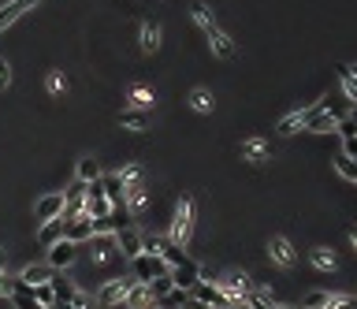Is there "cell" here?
I'll return each mask as SVG.
<instances>
[{"label":"cell","mask_w":357,"mask_h":309,"mask_svg":"<svg viewBox=\"0 0 357 309\" xmlns=\"http://www.w3.org/2000/svg\"><path fill=\"white\" fill-rule=\"evenodd\" d=\"M190 231H194V198H179L175 213H171V227H168V242L171 246H186Z\"/></svg>","instance_id":"cell-1"},{"label":"cell","mask_w":357,"mask_h":309,"mask_svg":"<svg viewBox=\"0 0 357 309\" xmlns=\"http://www.w3.org/2000/svg\"><path fill=\"white\" fill-rule=\"evenodd\" d=\"M131 272H134V279H138V284H153V279H160V276H171V265L164 257L138 253V257L131 261Z\"/></svg>","instance_id":"cell-2"},{"label":"cell","mask_w":357,"mask_h":309,"mask_svg":"<svg viewBox=\"0 0 357 309\" xmlns=\"http://www.w3.org/2000/svg\"><path fill=\"white\" fill-rule=\"evenodd\" d=\"M131 284H134V276H112V279H105L100 284V290H97V302L100 306H123V298H127V290H131Z\"/></svg>","instance_id":"cell-3"},{"label":"cell","mask_w":357,"mask_h":309,"mask_svg":"<svg viewBox=\"0 0 357 309\" xmlns=\"http://www.w3.org/2000/svg\"><path fill=\"white\" fill-rule=\"evenodd\" d=\"M82 213H86V183L71 179L67 190H63V220H75Z\"/></svg>","instance_id":"cell-4"},{"label":"cell","mask_w":357,"mask_h":309,"mask_svg":"<svg viewBox=\"0 0 357 309\" xmlns=\"http://www.w3.org/2000/svg\"><path fill=\"white\" fill-rule=\"evenodd\" d=\"M213 284L224 290L231 302H242V298H250V276H246V272H227V276L213 279Z\"/></svg>","instance_id":"cell-5"},{"label":"cell","mask_w":357,"mask_h":309,"mask_svg":"<svg viewBox=\"0 0 357 309\" xmlns=\"http://www.w3.org/2000/svg\"><path fill=\"white\" fill-rule=\"evenodd\" d=\"M190 298H194L197 306H208V309H231V298H227L216 284H205V279L190 290Z\"/></svg>","instance_id":"cell-6"},{"label":"cell","mask_w":357,"mask_h":309,"mask_svg":"<svg viewBox=\"0 0 357 309\" xmlns=\"http://www.w3.org/2000/svg\"><path fill=\"white\" fill-rule=\"evenodd\" d=\"M268 261H272L276 268H294V265H298V250L290 246L283 235H276V239L268 242Z\"/></svg>","instance_id":"cell-7"},{"label":"cell","mask_w":357,"mask_h":309,"mask_svg":"<svg viewBox=\"0 0 357 309\" xmlns=\"http://www.w3.org/2000/svg\"><path fill=\"white\" fill-rule=\"evenodd\" d=\"M171 284H175V287H182V290H194V287L201 284V265H197L194 257H186L182 265H175V268H171Z\"/></svg>","instance_id":"cell-8"},{"label":"cell","mask_w":357,"mask_h":309,"mask_svg":"<svg viewBox=\"0 0 357 309\" xmlns=\"http://www.w3.org/2000/svg\"><path fill=\"white\" fill-rule=\"evenodd\" d=\"M75 257H78V246H75V242H67V239H60L56 246H49V265L56 272L71 268V265H75Z\"/></svg>","instance_id":"cell-9"},{"label":"cell","mask_w":357,"mask_h":309,"mask_svg":"<svg viewBox=\"0 0 357 309\" xmlns=\"http://www.w3.org/2000/svg\"><path fill=\"white\" fill-rule=\"evenodd\" d=\"M149 306H157V295H153V287L134 279L131 290H127V298H123V309H149Z\"/></svg>","instance_id":"cell-10"},{"label":"cell","mask_w":357,"mask_h":309,"mask_svg":"<svg viewBox=\"0 0 357 309\" xmlns=\"http://www.w3.org/2000/svg\"><path fill=\"white\" fill-rule=\"evenodd\" d=\"M52 290H56V302H63V306H75L78 298H82V290L75 287V279L71 276H63V272H52Z\"/></svg>","instance_id":"cell-11"},{"label":"cell","mask_w":357,"mask_h":309,"mask_svg":"<svg viewBox=\"0 0 357 309\" xmlns=\"http://www.w3.org/2000/svg\"><path fill=\"white\" fill-rule=\"evenodd\" d=\"M63 239L75 242V246H82V242L94 239V224H89V216L82 213V216H75V220H67V227H63Z\"/></svg>","instance_id":"cell-12"},{"label":"cell","mask_w":357,"mask_h":309,"mask_svg":"<svg viewBox=\"0 0 357 309\" xmlns=\"http://www.w3.org/2000/svg\"><path fill=\"white\" fill-rule=\"evenodd\" d=\"M116 250L123 253L127 261H134L142 253V235L134 231V227H123V231H116Z\"/></svg>","instance_id":"cell-13"},{"label":"cell","mask_w":357,"mask_h":309,"mask_svg":"<svg viewBox=\"0 0 357 309\" xmlns=\"http://www.w3.org/2000/svg\"><path fill=\"white\" fill-rule=\"evenodd\" d=\"M34 216H38L41 224L63 216V194H45V198H38V205H34Z\"/></svg>","instance_id":"cell-14"},{"label":"cell","mask_w":357,"mask_h":309,"mask_svg":"<svg viewBox=\"0 0 357 309\" xmlns=\"http://www.w3.org/2000/svg\"><path fill=\"white\" fill-rule=\"evenodd\" d=\"M242 160H250V164H264V160H272V145L264 138H246L242 142Z\"/></svg>","instance_id":"cell-15"},{"label":"cell","mask_w":357,"mask_h":309,"mask_svg":"<svg viewBox=\"0 0 357 309\" xmlns=\"http://www.w3.org/2000/svg\"><path fill=\"white\" fill-rule=\"evenodd\" d=\"M63 227H67V220H63V216H56V220H45V224H41V231H38V242H41L45 250L56 246V242L63 239Z\"/></svg>","instance_id":"cell-16"},{"label":"cell","mask_w":357,"mask_h":309,"mask_svg":"<svg viewBox=\"0 0 357 309\" xmlns=\"http://www.w3.org/2000/svg\"><path fill=\"white\" fill-rule=\"evenodd\" d=\"M89 253H94V261H108V257H116V235H94L89 239Z\"/></svg>","instance_id":"cell-17"},{"label":"cell","mask_w":357,"mask_h":309,"mask_svg":"<svg viewBox=\"0 0 357 309\" xmlns=\"http://www.w3.org/2000/svg\"><path fill=\"white\" fill-rule=\"evenodd\" d=\"M52 272H56V268H52L49 261H45V265H26V268H23V276H19V284H26V287L49 284V279H52Z\"/></svg>","instance_id":"cell-18"},{"label":"cell","mask_w":357,"mask_h":309,"mask_svg":"<svg viewBox=\"0 0 357 309\" xmlns=\"http://www.w3.org/2000/svg\"><path fill=\"white\" fill-rule=\"evenodd\" d=\"M309 265H313L316 272H335L338 261H335V253L327 246H313V250H309Z\"/></svg>","instance_id":"cell-19"},{"label":"cell","mask_w":357,"mask_h":309,"mask_svg":"<svg viewBox=\"0 0 357 309\" xmlns=\"http://www.w3.org/2000/svg\"><path fill=\"white\" fill-rule=\"evenodd\" d=\"M309 112H313V105H305V108H298V112L283 116V120H279V134H294L298 127H301V131H305V120H309Z\"/></svg>","instance_id":"cell-20"},{"label":"cell","mask_w":357,"mask_h":309,"mask_svg":"<svg viewBox=\"0 0 357 309\" xmlns=\"http://www.w3.org/2000/svg\"><path fill=\"white\" fill-rule=\"evenodd\" d=\"M123 202L131 209V216H142L145 205H149V198H145V187H127L123 190Z\"/></svg>","instance_id":"cell-21"},{"label":"cell","mask_w":357,"mask_h":309,"mask_svg":"<svg viewBox=\"0 0 357 309\" xmlns=\"http://www.w3.org/2000/svg\"><path fill=\"white\" fill-rule=\"evenodd\" d=\"M208 45H213V52H216V56H224V60H231V56H235V41L227 38V34L219 30V26H216L213 34H208Z\"/></svg>","instance_id":"cell-22"},{"label":"cell","mask_w":357,"mask_h":309,"mask_svg":"<svg viewBox=\"0 0 357 309\" xmlns=\"http://www.w3.org/2000/svg\"><path fill=\"white\" fill-rule=\"evenodd\" d=\"M75 179H78V183H97V179H100V164H97V160L94 157H82L78 160V168H75Z\"/></svg>","instance_id":"cell-23"},{"label":"cell","mask_w":357,"mask_h":309,"mask_svg":"<svg viewBox=\"0 0 357 309\" xmlns=\"http://www.w3.org/2000/svg\"><path fill=\"white\" fill-rule=\"evenodd\" d=\"M100 183H105V194H108V202H112V209L116 205H127L123 202V179H119V175H100Z\"/></svg>","instance_id":"cell-24"},{"label":"cell","mask_w":357,"mask_h":309,"mask_svg":"<svg viewBox=\"0 0 357 309\" xmlns=\"http://www.w3.org/2000/svg\"><path fill=\"white\" fill-rule=\"evenodd\" d=\"M332 295L335 290H309V295H301L298 309H324L327 302H332Z\"/></svg>","instance_id":"cell-25"},{"label":"cell","mask_w":357,"mask_h":309,"mask_svg":"<svg viewBox=\"0 0 357 309\" xmlns=\"http://www.w3.org/2000/svg\"><path fill=\"white\" fill-rule=\"evenodd\" d=\"M131 108L134 112H149L153 108V89L149 86H134L131 89Z\"/></svg>","instance_id":"cell-26"},{"label":"cell","mask_w":357,"mask_h":309,"mask_svg":"<svg viewBox=\"0 0 357 309\" xmlns=\"http://www.w3.org/2000/svg\"><path fill=\"white\" fill-rule=\"evenodd\" d=\"M142 49L145 52H157L160 49V26L157 23H142Z\"/></svg>","instance_id":"cell-27"},{"label":"cell","mask_w":357,"mask_h":309,"mask_svg":"<svg viewBox=\"0 0 357 309\" xmlns=\"http://www.w3.org/2000/svg\"><path fill=\"white\" fill-rule=\"evenodd\" d=\"M332 168H335L343 179H350V183H357V160H350L346 153H338V157L332 160Z\"/></svg>","instance_id":"cell-28"},{"label":"cell","mask_w":357,"mask_h":309,"mask_svg":"<svg viewBox=\"0 0 357 309\" xmlns=\"http://www.w3.org/2000/svg\"><path fill=\"white\" fill-rule=\"evenodd\" d=\"M190 108H194V112H213L216 101H213L208 89H194V94H190Z\"/></svg>","instance_id":"cell-29"},{"label":"cell","mask_w":357,"mask_h":309,"mask_svg":"<svg viewBox=\"0 0 357 309\" xmlns=\"http://www.w3.org/2000/svg\"><path fill=\"white\" fill-rule=\"evenodd\" d=\"M164 250H168V239H160V235H142V253H149V257H160Z\"/></svg>","instance_id":"cell-30"},{"label":"cell","mask_w":357,"mask_h":309,"mask_svg":"<svg viewBox=\"0 0 357 309\" xmlns=\"http://www.w3.org/2000/svg\"><path fill=\"white\" fill-rule=\"evenodd\" d=\"M338 86H343L346 101H354V105H357V78L350 75V67H338Z\"/></svg>","instance_id":"cell-31"},{"label":"cell","mask_w":357,"mask_h":309,"mask_svg":"<svg viewBox=\"0 0 357 309\" xmlns=\"http://www.w3.org/2000/svg\"><path fill=\"white\" fill-rule=\"evenodd\" d=\"M116 175L123 179V187H142V164H134V160H131V164H123Z\"/></svg>","instance_id":"cell-32"},{"label":"cell","mask_w":357,"mask_h":309,"mask_svg":"<svg viewBox=\"0 0 357 309\" xmlns=\"http://www.w3.org/2000/svg\"><path fill=\"white\" fill-rule=\"evenodd\" d=\"M34 290V302L45 306V309H52L56 306V290H52V284H38V287H30Z\"/></svg>","instance_id":"cell-33"},{"label":"cell","mask_w":357,"mask_h":309,"mask_svg":"<svg viewBox=\"0 0 357 309\" xmlns=\"http://www.w3.org/2000/svg\"><path fill=\"white\" fill-rule=\"evenodd\" d=\"M194 23L201 26V30H205V38L216 30V19H213V12H208L205 4H194Z\"/></svg>","instance_id":"cell-34"},{"label":"cell","mask_w":357,"mask_h":309,"mask_svg":"<svg viewBox=\"0 0 357 309\" xmlns=\"http://www.w3.org/2000/svg\"><path fill=\"white\" fill-rule=\"evenodd\" d=\"M145 123H149V120H145V112H134V108L119 116V127H127V131H145Z\"/></svg>","instance_id":"cell-35"},{"label":"cell","mask_w":357,"mask_h":309,"mask_svg":"<svg viewBox=\"0 0 357 309\" xmlns=\"http://www.w3.org/2000/svg\"><path fill=\"white\" fill-rule=\"evenodd\" d=\"M160 257H164V261H168V265H171V268H175V265H182V261H186V257H190V253H186V250H182V246H171V242H168V250H164V253H160Z\"/></svg>","instance_id":"cell-36"},{"label":"cell","mask_w":357,"mask_h":309,"mask_svg":"<svg viewBox=\"0 0 357 309\" xmlns=\"http://www.w3.org/2000/svg\"><path fill=\"white\" fill-rule=\"evenodd\" d=\"M149 287H153V295H157V298H164V295H168V290L175 287V284H171V276H160V279H153Z\"/></svg>","instance_id":"cell-37"},{"label":"cell","mask_w":357,"mask_h":309,"mask_svg":"<svg viewBox=\"0 0 357 309\" xmlns=\"http://www.w3.org/2000/svg\"><path fill=\"white\" fill-rule=\"evenodd\" d=\"M63 89H67V78H63L60 71H52L49 75V94H63Z\"/></svg>","instance_id":"cell-38"},{"label":"cell","mask_w":357,"mask_h":309,"mask_svg":"<svg viewBox=\"0 0 357 309\" xmlns=\"http://www.w3.org/2000/svg\"><path fill=\"white\" fill-rule=\"evenodd\" d=\"M15 287H19V279H8L4 272H0V298H12Z\"/></svg>","instance_id":"cell-39"},{"label":"cell","mask_w":357,"mask_h":309,"mask_svg":"<svg viewBox=\"0 0 357 309\" xmlns=\"http://www.w3.org/2000/svg\"><path fill=\"white\" fill-rule=\"evenodd\" d=\"M343 153L350 160H357V134H354V138H343Z\"/></svg>","instance_id":"cell-40"},{"label":"cell","mask_w":357,"mask_h":309,"mask_svg":"<svg viewBox=\"0 0 357 309\" xmlns=\"http://www.w3.org/2000/svg\"><path fill=\"white\" fill-rule=\"evenodd\" d=\"M12 83V67H8V60H0V89Z\"/></svg>","instance_id":"cell-41"},{"label":"cell","mask_w":357,"mask_h":309,"mask_svg":"<svg viewBox=\"0 0 357 309\" xmlns=\"http://www.w3.org/2000/svg\"><path fill=\"white\" fill-rule=\"evenodd\" d=\"M350 246H354V253H357V227H350Z\"/></svg>","instance_id":"cell-42"},{"label":"cell","mask_w":357,"mask_h":309,"mask_svg":"<svg viewBox=\"0 0 357 309\" xmlns=\"http://www.w3.org/2000/svg\"><path fill=\"white\" fill-rule=\"evenodd\" d=\"M346 120H350V123H354V127H357V105H354V108H350V116H346Z\"/></svg>","instance_id":"cell-43"},{"label":"cell","mask_w":357,"mask_h":309,"mask_svg":"<svg viewBox=\"0 0 357 309\" xmlns=\"http://www.w3.org/2000/svg\"><path fill=\"white\" fill-rule=\"evenodd\" d=\"M231 309H253L250 302H231Z\"/></svg>","instance_id":"cell-44"},{"label":"cell","mask_w":357,"mask_h":309,"mask_svg":"<svg viewBox=\"0 0 357 309\" xmlns=\"http://www.w3.org/2000/svg\"><path fill=\"white\" fill-rule=\"evenodd\" d=\"M4 265H8V253H4V250H0V272H4Z\"/></svg>","instance_id":"cell-45"},{"label":"cell","mask_w":357,"mask_h":309,"mask_svg":"<svg viewBox=\"0 0 357 309\" xmlns=\"http://www.w3.org/2000/svg\"><path fill=\"white\" fill-rule=\"evenodd\" d=\"M268 309H298V306H276V302H272Z\"/></svg>","instance_id":"cell-46"},{"label":"cell","mask_w":357,"mask_h":309,"mask_svg":"<svg viewBox=\"0 0 357 309\" xmlns=\"http://www.w3.org/2000/svg\"><path fill=\"white\" fill-rule=\"evenodd\" d=\"M52 309H75V306H63V302H56V306H52Z\"/></svg>","instance_id":"cell-47"},{"label":"cell","mask_w":357,"mask_h":309,"mask_svg":"<svg viewBox=\"0 0 357 309\" xmlns=\"http://www.w3.org/2000/svg\"><path fill=\"white\" fill-rule=\"evenodd\" d=\"M350 75H354V78H357V63H350Z\"/></svg>","instance_id":"cell-48"},{"label":"cell","mask_w":357,"mask_h":309,"mask_svg":"<svg viewBox=\"0 0 357 309\" xmlns=\"http://www.w3.org/2000/svg\"><path fill=\"white\" fill-rule=\"evenodd\" d=\"M149 309H164V306H149Z\"/></svg>","instance_id":"cell-49"},{"label":"cell","mask_w":357,"mask_h":309,"mask_svg":"<svg viewBox=\"0 0 357 309\" xmlns=\"http://www.w3.org/2000/svg\"><path fill=\"white\" fill-rule=\"evenodd\" d=\"M142 4H153V0H142Z\"/></svg>","instance_id":"cell-50"}]
</instances>
